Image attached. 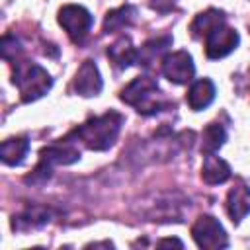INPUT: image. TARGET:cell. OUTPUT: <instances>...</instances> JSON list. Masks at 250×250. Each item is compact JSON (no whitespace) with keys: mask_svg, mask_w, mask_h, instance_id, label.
Listing matches in <instances>:
<instances>
[{"mask_svg":"<svg viewBox=\"0 0 250 250\" xmlns=\"http://www.w3.org/2000/svg\"><path fill=\"white\" fill-rule=\"evenodd\" d=\"M225 141H227L225 125L219 123V121H213L201 133V152L203 154H213L225 145Z\"/></svg>","mask_w":250,"mask_h":250,"instance_id":"obj_19","label":"cell"},{"mask_svg":"<svg viewBox=\"0 0 250 250\" xmlns=\"http://www.w3.org/2000/svg\"><path fill=\"white\" fill-rule=\"evenodd\" d=\"M121 102H125L127 105L135 107L141 115H156L162 109L174 105L172 102H168L162 94V90L158 88L156 80L150 76H137L133 78L119 94Z\"/></svg>","mask_w":250,"mask_h":250,"instance_id":"obj_2","label":"cell"},{"mask_svg":"<svg viewBox=\"0 0 250 250\" xmlns=\"http://www.w3.org/2000/svg\"><path fill=\"white\" fill-rule=\"evenodd\" d=\"M51 168H53V166H49L47 162L39 160V164L35 166V170H33L29 176H25V184H33V186L45 184V182L51 178Z\"/></svg>","mask_w":250,"mask_h":250,"instance_id":"obj_21","label":"cell"},{"mask_svg":"<svg viewBox=\"0 0 250 250\" xmlns=\"http://www.w3.org/2000/svg\"><path fill=\"white\" fill-rule=\"evenodd\" d=\"M29 152L27 137H12L0 145V158L6 166H20Z\"/></svg>","mask_w":250,"mask_h":250,"instance_id":"obj_18","label":"cell"},{"mask_svg":"<svg viewBox=\"0 0 250 250\" xmlns=\"http://www.w3.org/2000/svg\"><path fill=\"white\" fill-rule=\"evenodd\" d=\"M203 39H205V55L211 61H217V59L230 55L240 43L238 31L234 27H229L227 21L217 25L215 29H211Z\"/></svg>","mask_w":250,"mask_h":250,"instance_id":"obj_6","label":"cell"},{"mask_svg":"<svg viewBox=\"0 0 250 250\" xmlns=\"http://www.w3.org/2000/svg\"><path fill=\"white\" fill-rule=\"evenodd\" d=\"M107 59L113 62L115 68L125 70L131 64H137V49L133 47L131 39L123 35L107 49Z\"/></svg>","mask_w":250,"mask_h":250,"instance_id":"obj_16","label":"cell"},{"mask_svg":"<svg viewBox=\"0 0 250 250\" xmlns=\"http://www.w3.org/2000/svg\"><path fill=\"white\" fill-rule=\"evenodd\" d=\"M227 21V16L223 10H217V8H209L201 14H197L189 25V33L193 39H203L211 29H215L217 25L225 23Z\"/></svg>","mask_w":250,"mask_h":250,"instance_id":"obj_15","label":"cell"},{"mask_svg":"<svg viewBox=\"0 0 250 250\" xmlns=\"http://www.w3.org/2000/svg\"><path fill=\"white\" fill-rule=\"evenodd\" d=\"M215 92L217 90H215V84L211 78H199L189 86V90L186 94V102H188L189 109L201 111L211 105V102L215 100Z\"/></svg>","mask_w":250,"mask_h":250,"instance_id":"obj_12","label":"cell"},{"mask_svg":"<svg viewBox=\"0 0 250 250\" xmlns=\"http://www.w3.org/2000/svg\"><path fill=\"white\" fill-rule=\"evenodd\" d=\"M57 20L62 25V29L66 31L68 39L76 45H82L86 41L90 29H92V23H94L92 14L84 6H78V4H64L59 10Z\"/></svg>","mask_w":250,"mask_h":250,"instance_id":"obj_4","label":"cell"},{"mask_svg":"<svg viewBox=\"0 0 250 250\" xmlns=\"http://www.w3.org/2000/svg\"><path fill=\"white\" fill-rule=\"evenodd\" d=\"M172 47V37L170 35H160L148 39L139 51H137V64L143 68H150L152 62L162 61L166 57V51Z\"/></svg>","mask_w":250,"mask_h":250,"instance_id":"obj_11","label":"cell"},{"mask_svg":"<svg viewBox=\"0 0 250 250\" xmlns=\"http://www.w3.org/2000/svg\"><path fill=\"white\" fill-rule=\"evenodd\" d=\"M191 236L199 248L219 250L229 246L227 232L219 223V219H215L213 215H199L191 227Z\"/></svg>","mask_w":250,"mask_h":250,"instance_id":"obj_5","label":"cell"},{"mask_svg":"<svg viewBox=\"0 0 250 250\" xmlns=\"http://www.w3.org/2000/svg\"><path fill=\"white\" fill-rule=\"evenodd\" d=\"M51 221V209L43 205H33L23 209L21 213L12 217V229L14 230H31L47 225Z\"/></svg>","mask_w":250,"mask_h":250,"instance_id":"obj_13","label":"cell"},{"mask_svg":"<svg viewBox=\"0 0 250 250\" xmlns=\"http://www.w3.org/2000/svg\"><path fill=\"white\" fill-rule=\"evenodd\" d=\"M227 213L234 225H238L250 213V188L244 182H238L227 193Z\"/></svg>","mask_w":250,"mask_h":250,"instance_id":"obj_10","label":"cell"},{"mask_svg":"<svg viewBox=\"0 0 250 250\" xmlns=\"http://www.w3.org/2000/svg\"><path fill=\"white\" fill-rule=\"evenodd\" d=\"M137 20V8L135 6H121V8H115L111 12L105 14V20H104V33H117V31H123L127 27H131Z\"/></svg>","mask_w":250,"mask_h":250,"instance_id":"obj_17","label":"cell"},{"mask_svg":"<svg viewBox=\"0 0 250 250\" xmlns=\"http://www.w3.org/2000/svg\"><path fill=\"white\" fill-rule=\"evenodd\" d=\"M14 62L16 64H14V72H12V82H14V86H18L20 98L23 104L35 102L51 90L53 78L41 64L31 62V61H20V59Z\"/></svg>","mask_w":250,"mask_h":250,"instance_id":"obj_3","label":"cell"},{"mask_svg":"<svg viewBox=\"0 0 250 250\" xmlns=\"http://www.w3.org/2000/svg\"><path fill=\"white\" fill-rule=\"evenodd\" d=\"M39 160L47 162L49 166H68L80 160V150L74 145V141L66 137V139H61L59 143H51L43 146L39 152Z\"/></svg>","mask_w":250,"mask_h":250,"instance_id":"obj_9","label":"cell"},{"mask_svg":"<svg viewBox=\"0 0 250 250\" xmlns=\"http://www.w3.org/2000/svg\"><path fill=\"white\" fill-rule=\"evenodd\" d=\"M104 88V80H102V74H100V68L94 61H84L74 78H72V84H70V90L78 96H84V98H92V96H98Z\"/></svg>","mask_w":250,"mask_h":250,"instance_id":"obj_8","label":"cell"},{"mask_svg":"<svg viewBox=\"0 0 250 250\" xmlns=\"http://www.w3.org/2000/svg\"><path fill=\"white\" fill-rule=\"evenodd\" d=\"M156 244H158V246H180V248L184 246V242L178 240V238H162V240H158Z\"/></svg>","mask_w":250,"mask_h":250,"instance_id":"obj_23","label":"cell"},{"mask_svg":"<svg viewBox=\"0 0 250 250\" xmlns=\"http://www.w3.org/2000/svg\"><path fill=\"white\" fill-rule=\"evenodd\" d=\"M160 72L172 84H188L193 80L195 64L188 51H174V53H166V57L162 59Z\"/></svg>","mask_w":250,"mask_h":250,"instance_id":"obj_7","label":"cell"},{"mask_svg":"<svg viewBox=\"0 0 250 250\" xmlns=\"http://www.w3.org/2000/svg\"><path fill=\"white\" fill-rule=\"evenodd\" d=\"M232 170L229 166L227 160H223L221 156L213 154H205L203 158V166H201V180L209 186H217V184H225L230 178Z\"/></svg>","mask_w":250,"mask_h":250,"instance_id":"obj_14","label":"cell"},{"mask_svg":"<svg viewBox=\"0 0 250 250\" xmlns=\"http://www.w3.org/2000/svg\"><path fill=\"white\" fill-rule=\"evenodd\" d=\"M90 246H107V248H113L111 242H92V244H88V248H90Z\"/></svg>","mask_w":250,"mask_h":250,"instance_id":"obj_24","label":"cell"},{"mask_svg":"<svg viewBox=\"0 0 250 250\" xmlns=\"http://www.w3.org/2000/svg\"><path fill=\"white\" fill-rule=\"evenodd\" d=\"M123 121H125V117L119 111L109 109L102 115H94V117L86 119L68 137L80 141L90 150H107L109 146L115 145Z\"/></svg>","mask_w":250,"mask_h":250,"instance_id":"obj_1","label":"cell"},{"mask_svg":"<svg viewBox=\"0 0 250 250\" xmlns=\"http://www.w3.org/2000/svg\"><path fill=\"white\" fill-rule=\"evenodd\" d=\"M20 55H21V45H20V41H18L14 35L6 33V35L2 37V59H4V61H18Z\"/></svg>","mask_w":250,"mask_h":250,"instance_id":"obj_20","label":"cell"},{"mask_svg":"<svg viewBox=\"0 0 250 250\" xmlns=\"http://www.w3.org/2000/svg\"><path fill=\"white\" fill-rule=\"evenodd\" d=\"M176 2H178V0H148L150 8H152V10H156V12H160V14L170 12V10L174 8V4H176Z\"/></svg>","mask_w":250,"mask_h":250,"instance_id":"obj_22","label":"cell"}]
</instances>
